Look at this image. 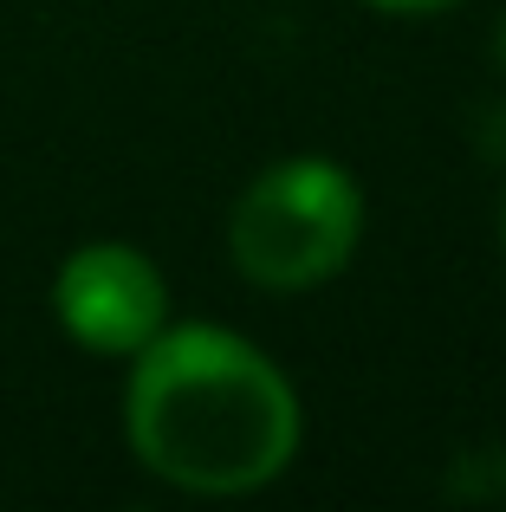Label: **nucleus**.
<instances>
[{
    "mask_svg": "<svg viewBox=\"0 0 506 512\" xmlns=\"http://www.w3.org/2000/svg\"><path fill=\"white\" fill-rule=\"evenodd\" d=\"M137 461L182 493H253L299 454V396L247 338L215 325L156 331L124 389Z\"/></svg>",
    "mask_w": 506,
    "mask_h": 512,
    "instance_id": "f257e3e1",
    "label": "nucleus"
},
{
    "mask_svg": "<svg viewBox=\"0 0 506 512\" xmlns=\"http://www.w3.org/2000/svg\"><path fill=\"white\" fill-rule=\"evenodd\" d=\"M364 195L338 163L292 156L253 175L228 214V260L266 292H305L357 253Z\"/></svg>",
    "mask_w": 506,
    "mask_h": 512,
    "instance_id": "f03ea898",
    "label": "nucleus"
},
{
    "mask_svg": "<svg viewBox=\"0 0 506 512\" xmlns=\"http://www.w3.org/2000/svg\"><path fill=\"white\" fill-rule=\"evenodd\" d=\"M52 305H59V325L85 350H98V357H137L169 318L163 273L137 247H124V240L78 247L59 266Z\"/></svg>",
    "mask_w": 506,
    "mask_h": 512,
    "instance_id": "7ed1b4c3",
    "label": "nucleus"
},
{
    "mask_svg": "<svg viewBox=\"0 0 506 512\" xmlns=\"http://www.w3.org/2000/svg\"><path fill=\"white\" fill-rule=\"evenodd\" d=\"M455 500H506V448H468L448 467Z\"/></svg>",
    "mask_w": 506,
    "mask_h": 512,
    "instance_id": "20e7f679",
    "label": "nucleus"
},
{
    "mask_svg": "<svg viewBox=\"0 0 506 512\" xmlns=\"http://www.w3.org/2000/svg\"><path fill=\"white\" fill-rule=\"evenodd\" d=\"M383 13H442V7H461V0H370Z\"/></svg>",
    "mask_w": 506,
    "mask_h": 512,
    "instance_id": "39448f33",
    "label": "nucleus"
},
{
    "mask_svg": "<svg viewBox=\"0 0 506 512\" xmlns=\"http://www.w3.org/2000/svg\"><path fill=\"white\" fill-rule=\"evenodd\" d=\"M494 59L506 65V7H500V20H494Z\"/></svg>",
    "mask_w": 506,
    "mask_h": 512,
    "instance_id": "423d86ee",
    "label": "nucleus"
},
{
    "mask_svg": "<svg viewBox=\"0 0 506 512\" xmlns=\"http://www.w3.org/2000/svg\"><path fill=\"white\" fill-rule=\"evenodd\" d=\"M500 240H506V221H500Z\"/></svg>",
    "mask_w": 506,
    "mask_h": 512,
    "instance_id": "0eeeda50",
    "label": "nucleus"
}]
</instances>
